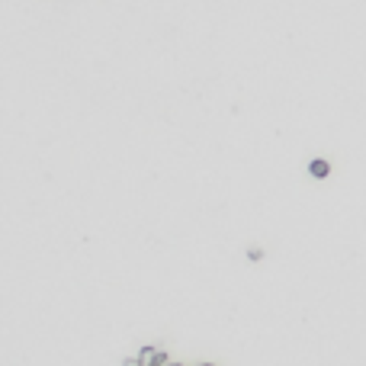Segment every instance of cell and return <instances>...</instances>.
<instances>
[{
  "instance_id": "obj_1",
  "label": "cell",
  "mask_w": 366,
  "mask_h": 366,
  "mask_svg": "<svg viewBox=\"0 0 366 366\" xmlns=\"http://www.w3.org/2000/svg\"><path fill=\"white\" fill-rule=\"evenodd\" d=\"M138 360H142V366H170L167 363V353L154 350V347H145V350L138 353Z\"/></svg>"
},
{
  "instance_id": "obj_2",
  "label": "cell",
  "mask_w": 366,
  "mask_h": 366,
  "mask_svg": "<svg viewBox=\"0 0 366 366\" xmlns=\"http://www.w3.org/2000/svg\"><path fill=\"white\" fill-rule=\"evenodd\" d=\"M308 174H312L315 180H325V177L331 174V164H328V161H321V157H318V161H312V164H308Z\"/></svg>"
},
{
  "instance_id": "obj_3",
  "label": "cell",
  "mask_w": 366,
  "mask_h": 366,
  "mask_svg": "<svg viewBox=\"0 0 366 366\" xmlns=\"http://www.w3.org/2000/svg\"><path fill=\"white\" fill-rule=\"evenodd\" d=\"M264 257V251H260V247H247V260H260Z\"/></svg>"
},
{
  "instance_id": "obj_4",
  "label": "cell",
  "mask_w": 366,
  "mask_h": 366,
  "mask_svg": "<svg viewBox=\"0 0 366 366\" xmlns=\"http://www.w3.org/2000/svg\"><path fill=\"white\" fill-rule=\"evenodd\" d=\"M203 366H212V363H203Z\"/></svg>"
}]
</instances>
